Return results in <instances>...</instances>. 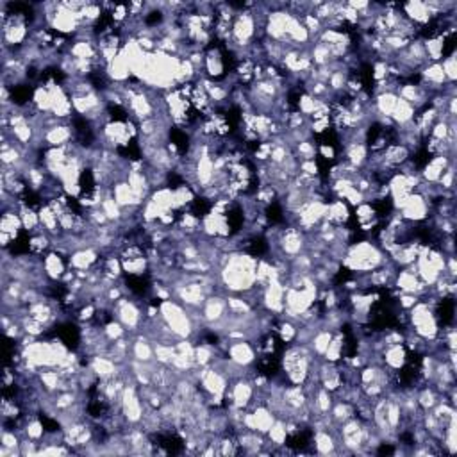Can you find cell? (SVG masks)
<instances>
[{
	"mask_svg": "<svg viewBox=\"0 0 457 457\" xmlns=\"http://www.w3.org/2000/svg\"><path fill=\"white\" fill-rule=\"evenodd\" d=\"M23 231V223L20 213L16 211H4L0 218V232H8V234L18 238V234Z\"/></svg>",
	"mask_w": 457,
	"mask_h": 457,
	"instance_id": "obj_8",
	"label": "cell"
},
{
	"mask_svg": "<svg viewBox=\"0 0 457 457\" xmlns=\"http://www.w3.org/2000/svg\"><path fill=\"white\" fill-rule=\"evenodd\" d=\"M225 355L232 363L249 368V366H254L256 361H258V348L249 339H225Z\"/></svg>",
	"mask_w": 457,
	"mask_h": 457,
	"instance_id": "obj_3",
	"label": "cell"
},
{
	"mask_svg": "<svg viewBox=\"0 0 457 457\" xmlns=\"http://www.w3.org/2000/svg\"><path fill=\"white\" fill-rule=\"evenodd\" d=\"M409 361V352L404 343H393L386 345L382 350V363L393 372H400Z\"/></svg>",
	"mask_w": 457,
	"mask_h": 457,
	"instance_id": "obj_5",
	"label": "cell"
},
{
	"mask_svg": "<svg viewBox=\"0 0 457 457\" xmlns=\"http://www.w3.org/2000/svg\"><path fill=\"white\" fill-rule=\"evenodd\" d=\"M200 313L208 327L222 322L227 315V295H209L200 307Z\"/></svg>",
	"mask_w": 457,
	"mask_h": 457,
	"instance_id": "obj_4",
	"label": "cell"
},
{
	"mask_svg": "<svg viewBox=\"0 0 457 457\" xmlns=\"http://www.w3.org/2000/svg\"><path fill=\"white\" fill-rule=\"evenodd\" d=\"M267 440L270 441L271 445H276L279 449H282L288 441V429H286V422L285 420H280L277 418L274 425L270 427V431L267 432Z\"/></svg>",
	"mask_w": 457,
	"mask_h": 457,
	"instance_id": "obj_10",
	"label": "cell"
},
{
	"mask_svg": "<svg viewBox=\"0 0 457 457\" xmlns=\"http://www.w3.org/2000/svg\"><path fill=\"white\" fill-rule=\"evenodd\" d=\"M258 261L259 259L249 252L229 254L227 263L218 271L220 282H222L227 295H241L256 286Z\"/></svg>",
	"mask_w": 457,
	"mask_h": 457,
	"instance_id": "obj_1",
	"label": "cell"
},
{
	"mask_svg": "<svg viewBox=\"0 0 457 457\" xmlns=\"http://www.w3.org/2000/svg\"><path fill=\"white\" fill-rule=\"evenodd\" d=\"M43 270L52 282H61L63 276L68 270V259H65L54 250H49L43 256Z\"/></svg>",
	"mask_w": 457,
	"mask_h": 457,
	"instance_id": "obj_6",
	"label": "cell"
},
{
	"mask_svg": "<svg viewBox=\"0 0 457 457\" xmlns=\"http://www.w3.org/2000/svg\"><path fill=\"white\" fill-rule=\"evenodd\" d=\"M122 268H124L125 276L143 277L151 270V263H148L147 256H142V258H124L122 259Z\"/></svg>",
	"mask_w": 457,
	"mask_h": 457,
	"instance_id": "obj_7",
	"label": "cell"
},
{
	"mask_svg": "<svg viewBox=\"0 0 457 457\" xmlns=\"http://www.w3.org/2000/svg\"><path fill=\"white\" fill-rule=\"evenodd\" d=\"M441 68H443V74L447 77L449 82H456L457 79V59L456 54H450L447 58L441 59Z\"/></svg>",
	"mask_w": 457,
	"mask_h": 457,
	"instance_id": "obj_11",
	"label": "cell"
},
{
	"mask_svg": "<svg viewBox=\"0 0 457 457\" xmlns=\"http://www.w3.org/2000/svg\"><path fill=\"white\" fill-rule=\"evenodd\" d=\"M391 259L388 254L379 247L375 241H357L350 243L343 256L342 263L346 270H350L354 276H363L373 270H379Z\"/></svg>",
	"mask_w": 457,
	"mask_h": 457,
	"instance_id": "obj_2",
	"label": "cell"
},
{
	"mask_svg": "<svg viewBox=\"0 0 457 457\" xmlns=\"http://www.w3.org/2000/svg\"><path fill=\"white\" fill-rule=\"evenodd\" d=\"M414 116H416V109H414V107L411 106L409 102H405L404 98L399 97V100H397V106H395V111H393V115H391V120L395 122L397 127L409 124V122H413Z\"/></svg>",
	"mask_w": 457,
	"mask_h": 457,
	"instance_id": "obj_9",
	"label": "cell"
}]
</instances>
